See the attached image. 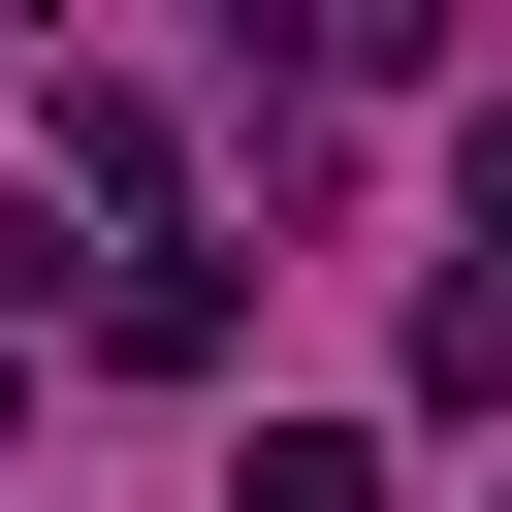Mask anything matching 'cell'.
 Here are the masks:
<instances>
[{
    "instance_id": "cell-1",
    "label": "cell",
    "mask_w": 512,
    "mask_h": 512,
    "mask_svg": "<svg viewBox=\"0 0 512 512\" xmlns=\"http://www.w3.org/2000/svg\"><path fill=\"white\" fill-rule=\"evenodd\" d=\"M96 352H128V384H192V352H224V256H192V224H160V256H96Z\"/></svg>"
},
{
    "instance_id": "cell-2",
    "label": "cell",
    "mask_w": 512,
    "mask_h": 512,
    "mask_svg": "<svg viewBox=\"0 0 512 512\" xmlns=\"http://www.w3.org/2000/svg\"><path fill=\"white\" fill-rule=\"evenodd\" d=\"M224 512H384V448H352V416H256V448H224Z\"/></svg>"
},
{
    "instance_id": "cell-4",
    "label": "cell",
    "mask_w": 512,
    "mask_h": 512,
    "mask_svg": "<svg viewBox=\"0 0 512 512\" xmlns=\"http://www.w3.org/2000/svg\"><path fill=\"white\" fill-rule=\"evenodd\" d=\"M0 448H32V320H0Z\"/></svg>"
},
{
    "instance_id": "cell-3",
    "label": "cell",
    "mask_w": 512,
    "mask_h": 512,
    "mask_svg": "<svg viewBox=\"0 0 512 512\" xmlns=\"http://www.w3.org/2000/svg\"><path fill=\"white\" fill-rule=\"evenodd\" d=\"M480 256H512V96H480Z\"/></svg>"
}]
</instances>
